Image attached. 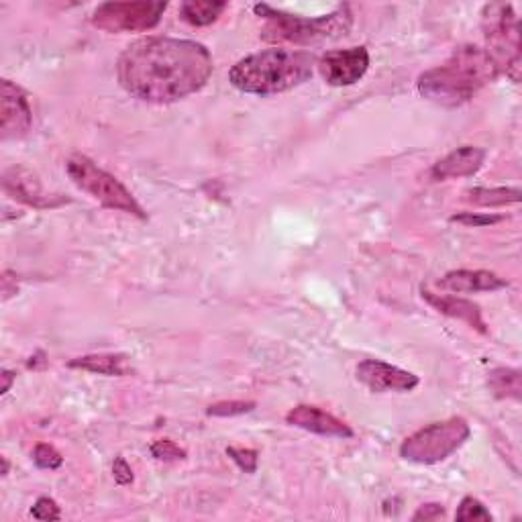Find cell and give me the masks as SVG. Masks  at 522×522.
Returning a JSON list of instances; mask_svg holds the SVG:
<instances>
[{
	"instance_id": "6da1fadb",
	"label": "cell",
	"mask_w": 522,
	"mask_h": 522,
	"mask_svg": "<svg viewBox=\"0 0 522 522\" xmlns=\"http://www.w3.org/2000/svg\"><path fill=\"white\" fill-rule=\"evenodd\" d=\"M213 56L202 43L176 37H145L117 62L123 90L143 102L170 104L200 92L213 76Z\"/></svg>"
},
{
	"instance_id": "7a4b0ae2",
	"label": "cell",
	"mask_w": 522,
	"mask_h": 522,
	"mask_svg": "<svg viewBox=\"0 0 522 522\" xmlns=\"http://www.w3.org/2000/svg\"><path fill=\"white\" fill-rule=\"evenodd\" d=\"M494 62L478 45H461L437 68L416 80L419 94L441 107H461L498 78Z\"/></svg>"
},
{
	"instance_id": "3957f363",
	"label": "cell",
	"mask_w": 522,
	"mask_h": 522,
	"mask_svg": "<svg viewBox=\"0 0 522 522\" xmlns=\"http://www.w3.org/2000/svg\"><path fill=\"white\" fill-rule=\"evenodd\" d=\"M315 66L317 60L308 51L266 49L239 60L229 72V82L245 94L272 96L310 80Z\"/></svg>"
},
{
	"instance_id": "277c9868",
	"label": "cell",
	"mask_w": 522,
	"mask_h": 522,
	"mask_svg": "<svg viewBox=\"0 0 522 522\" xmlns=\"http://www.w3.org/2000/svg\"><path fill=\"white\" fill-rule=\"evenodd\" d=\"M253 11L257 17L266 19L268 25L261 31V39L270 43L312 45L323 41H335L345 37L353 25V13L349 5L337 7L333 13L315 19L290 15L270 5H255Z\"/></svg>"
},
{
	"instance_id": "5b68a950",
	"label": "cell",
	"mask_w": 522,
	"mask_h": 522,
	"mask_svg": "<svg viewBox=\"0 0 522 522\" xmlns=\"http://www.w3.org/2000/svg\"><path fill=\"white\" fill-rule=\"evenodd\" d=\"M482 29L486 37V54L494 62L498 74H506L512 82L520 80V21L514 7L506 3H490L482 11Z\"/></svg>"
},
{
	"instance_id": "8992f818",
	"label": "cell",
	"mask_w": 522,
	"mask_h": 522,
	"mask_svg": "<svg viewBox=\"0 0 522 522\" xmlns=\"http://www.w3.org/2000/svg\"><path fill=\"white\" fill-rule=\"evenodd\" d=\"M66 172L82 192L90 194L102 206L113 208V211L125 215H133L141 221L147 219V213L143 211V206L137 202V198L113 174L98 168L86 155H72L66 162Z\"/></svg>"
},
{
	"instance_id": "52a82bcc",
	"label": "cell",
	"mask_w": 522,
	"mask_h": 522,
	"mask_svg": "<svg viewBox=\"0 0 522 522\" xmlns=\"http://www.w3.org/2000/svg\"><path fill=\"white\" fill-rule=\"evenodd\" d=\"M469 435H472V429H469L467 421L453 416V419L423 427L404 439L400 445V457L419 465L441 463L461 449Z\"/></svg>"
},
{
	"instance_id": "ba28073f",
	"label": "cell",
	"mask_w": 522,
	"mask_h": 522,
	"mask_svg": "<svg viewBox=\"0 0 522 522\" xmlns=\"http://www.w3.org/2000/svg\"><path fill=\"white\" fill-rule=\"evenodd\" d=\"M168 3L133 0V3H102L92 15V25L104 33H143L158 27Z\"/></svg>"
},
{
	"instance_id": "9c48e42d",
	"label": "cell",
	"mask_w": 522,
	"mask_h": 522,
	"mask_svg": "<svg viewBox=\"0 0 522 522\" xmlns=\"http://www.w3.org/2000/svg\"><path fill=\"white\" fill-rule=\"evenodd\" d=\"M323 80L331 86H353L370 68V51L363 45L333 49L317 62Z\"/></svg>"
},
{
	"instance_id": "30bf717a",
	"label": "cell",
	"mask_w": 522,
	"mask_h": 522,
	"mask_svg": "<svg viewBox=\"0 0 522 522\" xmlns=\"http://www.w3.org/2000/svg\"><path fill=\"white\" fill-rule=\"evenodd\" d=\"M0 139L11 141L21 139L31 131L33 111L29 104V96L23 88H19L11 80H3L0 84Z\"/></svg>"
},
{
	"instance_id": "8fae6325",
	"label": "cell",
	"mask_w": 522,
	"mask_h": 522,
	"mask_svg": "<svg viewBox=\"0 0 522 522\" xmlns=\"http://www.w3.org/2000/svg\"><path fill=\"white\" fill-rule=\"evenodd\" d=\"M3 190L13 200L27 204L31 208H39V211H45V208H56L68 202L62 196L47 194L39 176L23 166H11L3 172Z\"/></svg>"
},
{
	"instance_id": "7c38bea8",
	"label": "cell",
	"mask_w": 522,
	"mask_h": 522,
	"mask_svg": "<svg viewBox=\"0 0 522 522\" xmlns=\"http://www.w3.org/2000/svg\"><path fill=\"white\" fill-rule=\"evenodd\" d=\"M357 380L370 388L372 392L386 394V392H410L421 384L419 376H414L412 372L400 370L392 363L380 361V359H365L357 365L355 370Z\"/></svg>"
},
{
	"instance_id": "4fadbf2b",
	"label": "cell",
	"mask_w": 522,
	"mask_h": 522,
	"mask_svg": "<svg viewBox=\"0 0 522 522\" xmlns=\"http://www.w3.org/2000/svg\"><path fill=\"white\" fill-rule=\"evenodd\" d=\"M286 423L308 431V433H315L321 437H331V439H351L353 437V429L343 423L341 419H337L335 414L325 412L317 406H308V404H300L296 408H292L286 414Z\"/></svg>"
},
{
	"instance_id": "5bb4252c",
	"label": "cell",
	"mask_w": 522,
	"mask_h": 522,
	"mask_svg": "<svg viewBox=\"0 0 522 522\" xmlns=\"http://www.w3.org/2000/svg\"><path fill=\"white\" fill-rule=\"evenodd\" d=\"M486 162V149L476 145H463L447 153L431 168V178L437 182L453 178H469L480 172Z\"/></svg>"
},
{
	"instance_id": "9a60e30c",
	"label": "cell",
	"mask_w": 522,
	"mask_h": 522,
	"mask_svg": "<svg viewBox=\"0 0 522 522\" xmlns=\"http://www.w3.org/2000/svg\"><path fill=\"white\" fill-rule=\"evenodd\" d=\"M423 298L435 308L439 310L441 315L445 317H451V319H457L465 325H469L472 329L480 331L482 335L488 333V327L484 323V317H482V310L478 304L469 302L465 298H457V296H439V294H433L429 290L423 288Z\"/></svg>"
},
{
	"instance_id": "2e32d148",
	"label": "cell",
	"mask_w": 522,
	"mask_h": 522,
	"mask_svg": "<svg viewBox=\"0 0 522 522\" xmlns=\"http://www.w3.org/2000/svg\"><path fill=\"white\" fill-rule=\"evenodd\" d=\"M439 286L457 294H478V292H496L508 288V282L492 272L484 270H455L441 278Z\"/></svg>"
},
{
	"instance_id": "e0dca14e",
	"label": "cell",
	"mask_w": 522,
	"mask_h": 522,
	"mask_svg": "<svg viewBox=\"0 0 522 522\" xmlns=\"http://www.w3.org/2000/svg\"><path fill=\"white\" fill-rule=\"evenodd\" d=\"M68 368L92 372V374H98V376H129L131 374L127 357L115 355V353L76 357L68 363Z\"/></svg>"
},
{
	"instance_id": "ac0fdd59",
	"label": "cell",
	"mask_w": 522,
	"mask_h": 522,
	"mask_svg": "<svg viewBox=\"0 0 522 522\" xmlns=\"http://www.w3.org/2000/svg\"><path fill=\"white\" fill-rule=\"evenodd\" d=\"M227 11V3L221 0H186L180 5V15L194 27L213 25Z\"/></svg>"
},
{
	"instance_id": "d6986e66",
	"label": "cell",
	"mask_w": 522,
	"mask_h": 522,
	"mask_svg": "<svg viewBox=\"0 0 522 522\" xmlns=\"http://www.w3.org/2000/svg\"><path fill=\"white\" fill-rule=\"evenodd\" d=\"M465 200L478 206H506L520 202L518 188H472L465 192Z\"/></svg>"
},
{
	"instance_id": "ffe728a7",
	"label": "cell",
	"mask_w": 522,
	"mask_h": 522,
	"mask_svg": "<svg viewBox=\"0 0 522 522\" xmlns=\"http://www.w3.org/2000/svg\"><path fill=\"white\" fill-rule=\"evenodd\" d=\"M488 386L496 398H520V372L510 368H498L490 374Z\"/></svg>"
},
{
	"instance_id": "44dd1931",
	"label": "cell",
	"mask_w": 522,
	"mask_h": 522,
	"mask_svg": "<svg viewBox=\"0 0 522 522\" xmlns=\"http://www.w3.org/2000/svg\"><path fill=\"white\" fill-rule=\"evenodd\" d=\"M255 410V402H245V400H225L217 402L213 406H208L206 414L208 416H219V419H231V416H241Z\"/></svg>"
},
{
	"instance_id": "7402d4cb",
	"label": "cell",
	"mask_w": 522,
	"mask_h": 522,
	"mask_svg": "<svg viewBox=\"0 0 522 522\" xmlns=\"http://www.w3.org/2000/svg\"><path fill=\"white\" fill-rule=\"evenodd\" d=\"M457 520H492V512L474 496H465L455 512Z\"/></svg>"
},
{
	"instance_id": "603a6c76",
	"label": "cell",
	"mask_w": 522,
	"mask_h": 522,
	"mask_svg": "<svg viewBox=\"0 0 522 522\" xmlns=\"http://www.w3.org/2000/svg\"><path fill=\"white\" fill-rule=\"evenodd\" d=\"M33 461H35V465L39 467V469H58V467H62V463H64V457H62V453L54 447V445H49V443H39L35 449H33Z\"/></svg>"
},
{
	"instance_id": "cb8c5ba5",
	"label": "cell",
	"mask_w": 522,
	"mask_h": 522,
	"mask_svg": "<svg viewBox=\"0 0 522 522\" xmlns=\"http://www.w3.org/2000/svg\"><path fill=\"white\" fill-rule=\"evenodd\" d=\"M227 455L237 463V467L245 474H255L257 463H259V453L255 449H245V447H229Z\"/></svg>"
},
{
	"instance_id": "d4e9b609",
	"label": "cell",
	"mask_w": 522,
	"mask_h": 522,
	"mask_svg": "<svg viewBox=\"0 0 522 522\" xmlns=\"http://www.w3.org/2000/svg\"><path fill=\"white\" fill-rule=\"evenodd\" d=\"M151 455L158 461H180V459H186V451L182 447H178L170 439L155 441L151 445Z\"/></svg>"
},
{
	"instance_id": "484cf974",
	"label": "cell",
	"mask_w": 522,
	"mask_h": 522,
	"mask_svg": "<svg viewBox=\"0 0 522 522\" xmlns=\"http://www.w3.org/2000/svg\"><path fill=\"white\" fill-rule=\"evenodd\" d=\"M31 514L37 520H60L62 518L58 502L54 498H47V496H43L35 502V506L31 508Z\"/></svg>"
},
{
	"instance_id": "4316f807",
	"label": "cell",
	"mask_w": 522,
	"mask_h": 522,
	"mask_svg": "<svg viewBox=\"0 0 522 522\" xmlns=\"http://www.w3.org/2000/svg\"><path fill=\"white\" fill-rule=\"evenodd\" d=\"M453 223H461L465 227H486V225H494L500 223L502 217H494V215H474V213H461V215H453L451 217Z\"/></svg>"
},
{
	"instance_id": "83f0119b",
	"label": "cell",
	"mask_w": 522,
	"mask_h": 522,
	"mask_svg": "<svg viewBox=\"0 0 522 522\" xmlns=\"http://www.w3.org/2000/svg\"><path fill=\"white\" fill-rule=\"evenodd\" d=\"M113 476H115V482L119 486H129L133 484V469L131 465L125 461V457H117L115 463H113Z\"/></svg>"
},
{
	"instance_id": "f1b7e54d",
	"label": "cell",
	"mask_w": 522,
	"mask_h": 522,
	"mask_svg": "<svg viewBox=\"0 0 522 522\" xmlns=\"http://www.w3.org/2000/svg\"><path fill=\"white\" fill-rule=\"evenodd\" d=\"M443 516H445V508H443L441 504L433 502V504H423L419 510L414 512L412 520H414V522H421V520L429 522V520H439V518H443Z\"/></svg>"
},
{
	"instance_id": "f546056e",
	"label": "cell",
	"mask_w": 522,
	"mask_h": 522,
	"mask_svg": "<svg viewBox=\"0 0 522 522\" xmlns=\"http://www.w3.org/2000/svg\"><path fill=\"white\" fill-rule=\"evenodd\" d=\"M0 378H3V394H7L11 390V386H13V382L17 380V376L13 372H9V370H3V376H0Z\"/></svg>"
},
{
	"instance_id": "4dcf8cb0",
	"label": "cell",
	"mask_w": 522,
	"mask_h": 522,
	"mask_svg": "<svg viewBox=\"0 0 522 522\" xmlns=\"http://www.w3.org/2000/svg\"><path fill=\"white\" fill-rule=\"evenodd\" d=\"M9 467H11V465H9V459H7V457H3V476H7V474H9Z\"/></svg>"
}]
</instances>
